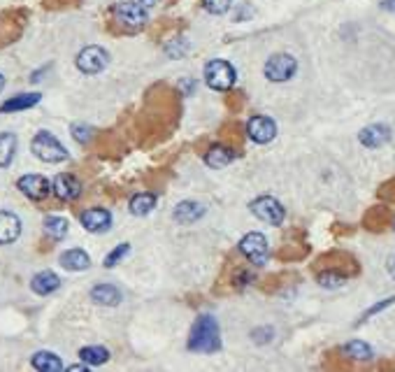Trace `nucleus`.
<instances>
[{
	"mask_svg": "<svg viewBox=\"0 0 395 372\" xmlns=\"http://www.w3.org/2000/svg\"><path fill=\"white\" fill-rule=\"evenodd\" d=\"M188 349L198 354H216L221 349V331H219V321L212 315L198 317L188 335Z\"/></svg>",
	"mask_w": 395,
	"mask_h": 372,
	"instance_id": "1",
	"label": "nucleus"
},
{
	"mask_svg": "<svg viewBox=\"0 0 395 372\" xmlns=\"http://www.w3.org/2000/svg\"><path fill=\"white\" fill-rule=\"evenodd\" d=\"M235 79H237L235 68H233L228 61H223V58H214V61H209L205 65V84H207L209 89L230 91L233 86H235Z\"/></svg>",
	"mask_w": 395,
	"mask_h": 372,
	"instance_id": "2",
	"label": "nucleus"
},
{
	"mask_svg": "<svg viewBox=\"0 0 395 372\" xmlns=\"http://www.w3.org/2000/svg\"><path fill=\"white\" fill-rule=\"evenodd\" d=\"M31 149H33V154L40 160H45V163H61V160L68 158L65 147L49 133V130H40V133L33 137Z\"/></svg>",
	"mask_w": 395,
	"mask_h": 372,
	"instance_id": "3",
	"label": "nucleus"
},
{
	"mask_svg": "<svg viewBox=\"0 0 395 372\" xmlns=\"http://www.w3.org/2000/svg\"><path fill=\"white\" fill-rule=\"evenodd\" d=\"M114 21L126 31H137L147 24V7L140 0H123L114 7Z\"/></svg>",
	"mask_w": 395,
	"mask_h": 372,
	"instance_id": "4",
	"label": "nucleus"
},
{
	"mask_svg": "<svg viewBox=\"0 0 395 372\" xmlns=\"http://www.w3.org/2000/svg\"><path fill=\"white\" fill-rule=\"evenodd\" d=\"M251 212L254 216H258L261 221H265L270 226H282L284 219H286V209H284V205L277 198H272V195H261V198L251 200Z\"/></svg>",
	"mask_w": 395,
	"mask_h": 372,
	"instance_id": "5",
	"label": "nucleus"
},
{
	"mask_svg": "<svg viewBox=\"0 0 395 372\" xmlns=\"http://www.w3.org/2000/svg\"><path fill=\"white\" fill-rule=\"evenodd\" d=\"M263 72H265L270 82H289L298 72V61L291 54H275L268 58Z\"/></svg>",
	"mask_w": 395,
	"mask_h": 372,
	"instance_id": "6",
	"label": "nucleus"
},
{
	"mask_svg": "<svg viewBox=\"0 0 395 372\" xmlns=\"http://www.w3.org/2000/svg\"><path fill=\"white\" fill-rule=\"evenodd\" d=\"M240 252H242L254 266H265L270 256V247L263 233H247V235L240 240Z\"/></svg>",
	"mask_w": 395,
	"mask_h": 372,
	"instance_id": "7",
	"label": "nucleus"
},
{
	"mask_svg": "<svg viewBox=\"0 0 395 372\" xmlns=\"http://www.w3.org/2000/svg\"><path fill=\"white\" fill-rule=\"evenodd\" d=\"M109 65V54L98 45L84 47L82 52L77 54V68L84 72V75H98Z\"/></svg>",
	"mask_w": 395,
	"mask_h": 372,
	"instance_id": "8",
	"label": "nucleus"
},
{
	"mask_svg": "<svg viewBox=\"0 0 395 372\" xmlns=\"http://www.w3.org/2000/svg\"><path fill=\"white\" fill-rule=\"evenodd\" d=\"M247 135L251 137L254 142L268 144L277 137V123L270 119V116H263V114L251 116V119L247 121Z\"/></svg>",
	"mask_w": 395,
	"mask_h": 372,
	"instance_id": "9",
	"label": "nucleus"
},
{
	"mask_svg": "<svg viewBox=\"0 0 395 372\" xmlns=\"http://www.w3.org/2000/svg\"><path fill=\"white\" fill-rule=\"evenodd\" d=\"M17 188L26 195V198L42 200L49 195L51 184H49L47 177H42V174H24V177L17 181Z\"/></svg>",
	"mask_w": 395,
	"mask_h": 372,
	"instance_id": "10",
	"label": "nucleus"
},
{
	"mask_svg": "<svg viewBox=\"0 0 395 372\" xmlns=\"http://www.w3.org/2000/svg\"><path fill=\"white\" fill-rule=\"evenodd\" d=\"M51 188H54L56 198L63 200V202H72V200H77L79 195H82V184H79V179L72 177V174H68V172L56 174Z\"/></svg>",
	"mask_w": 395,
	"mask_h": 372,
	"instance_id": "11",
	"label": "nucleus"
},
{
	"mask_svg": "<svg viewBox=\"0 0 395 372\" xmlns=\"http://www.w3.org/2000/svg\"><path fill=\"white\" fill-rule=\"evenodd\" d=\"M358 140H361L363 147L379 149L391 140V128L384 126V123H372V126L363 128L361 133H358Z\"/></svg>",
	"mask_w": 395,
	"mask_h": 372,
	"instance_id": "12",
	"label": "nucleus"
},
{
	"mask_svg": "<svg viewBox=\"0 0 395 372\" xmlns=\"http://www.w3.org/2000/svg\"><path fill=\"white\" fill-rule=\"evenodd\" d=\"M79 221H82V226L86 230L102 233L112 226V214H109L105 207H91V209H86V212H82Z\"/></svg>",
	"mask_w": 395,
	"mask_h": 372,
	"instance_id": "13",
	"label": "nucleus"
},
{
	"mask_svg": "<svg viewBox=\"0 0 395 372\" xmlns=\"http://www.w3.org/2000/svg\"><path fill=\"white\" fill-rule=\"evenodd\" d=\"M21 235V219L17 214L0 209V244H12Z\"/></svg>",
	"mask_w": 395,
	"mask_h": 372,
	"instance_id": "14",
	"label": "nucleus"
},
{
	"mask_svg": "<svg viewBox=\"0 0 395 372\" xmlns=\"http://www.w3.org/2000/svg\"><path fill=\"white\" fill-rule=\"evenodd\" d=\"M235 156H237V151L228 147V144H212L207 149V154H205V163L219 170V167H226L228 163H233Z\"/></svg>",
	"mask_w": 395,
	"mask_h": 372,
	"instance_id": "15",
	"label": "nucleus"
},
{
	"mask_svg": "<svg viewBox=\"0 0 395 372\" xmlns=\"http://www.w3.org/2000/svg\"><path fill=\"white\" fill-rule=\"evenodd\" d=\"M91 301L98 305H119L121 303V291L114 284H96L91 289Z\"/></svg>",
	"mask_w": 395,
	"mask_h": 372,
	"instance_id": "16",
	"label": "nucleus"
},
{
	"mask_svg": "<svg viewBox=\"0 0 395 372\" xmlns=\"http://www.w3.org/2000/svg\"><path fill=\"white\" fill-rule=\"evenodd\" d=\"M58 287H61V280H58V275H54L51 270L38 273V275L33 277V282H31V289H33L38 296H49V294H54Z\"/></svg>",
	"mask_w": 395,
	"mask_h": 372,
	"instance_id": "17",
	"label": "nucleus"
},
{
	"mask_svg": "<svg viewBox=\"0 0 395 372\" xmlns=\"http://www.w3.org/2000/svg\"><path fill=\"white\" fill-rule=\"evenodd\" d=\"M205 214V207L195 200H184L174 207V221L179 223H195Z\"/></svg>",
	"mask_w": 395,
	"mask_h": 372,
	"instance_id": "18",
	"label": "nucleus"
},
{
	"mask_svg": "<svg viewBox=\"0 0 395 372\" xmlns=\"http://www.w3.org/2000/svg\"><path fill=\"white\" fill-rule=\"evenodd\" d=\"M61 266L65 270H72V273H79V270H86L91 266V259L82 249H68L61 254Z\"/></svg>",
	"mask_w": 395,
	"mask_h": 372,
	"instance_id": "19",
	"label": "nucleus"
},
{
	"mask_svg": "<svg viewBox=\"0 0 395 372\" xmlns=\"http://www.w3.org/2000/svg\"><path fill=\"white\" fill-rule=\"evenodd\" d=\"M38 103H40V93H21V96L5 100V103L0 105V112H21V109L35 107Z\"/></svg>",
	"mask_w": 395,
	"mask_h": 372,
	"instance_id": "20",
	"label": "nucleus"
},
{
	"mask_svg": "<svg viewBox=\"0 0 395 372\" xmlns=\"http://www.w3.org/2000/svg\"><path fill=\"white\" fill-rule=\"evenodd\" d=\"M31 363H33V368L40 370V372H58V370H63L61 359H58L56 354H51V352H38L33 356Z\"/></svg>",
	"mask_w": 395,
	"mask_h": 372,
	"instance_id": "21",
	"label": "nucleus"
},
{
	"mask_svg": "<svg viewBox=\"0 0 395 372\" xmlns=\"http://www.w3.org/2000/svg\"><path fill=\"white\" fill-rule=\"evenodd\" d=\"M153 205H156V195L153 193H147V191H142V193H135L133 198H130V212H133L135 216H144V214H149Z\"/></svg>",
	"mask_w": 395,
	"mask_h": 372,
	"instance_id": "22",
	"label": "nucleus"
},
{
	"mask_svg": "<svg viewBox=\"0 0 395 372\" xmlns=\"http://www.w3.org/2000/svg\"><path fill=\"white\" fill-rule=\"evenodd\" d=\"M342 352H345L349 359H356V361H370L372 356H375L372 347L363 340H351L349 345L342 347Z\"/></svg>",
	"mask_w": 395,
	"mask_h": 372,
	"instance_id": "23",
	"label": "nucleus"
},
{
	"mask_svg": "<svg viewBox=\"0 0 395 372\" xmlns=\"http://www.w3.org/2000/svg\"><path fill=\"white\" fill-rule=\"evenodd\" d=\"M14 151H17V137L12 133H0V167L12 163Z\"/></svg>",
	"mask_w": 395,
	"mask_h": 372,
	"instance_id": "24",
	"label": "nucleus"
},
{
	"mask_svg": "<svg viewBox=\"0 0 395 372\" xmlns=\"http://www.w3.org/2000/svg\"><path fill=\"white\" fill-rule=\"evenodd\" d=\"M79 359H82L86 366H102L109 359V352L105 347H84L79 349Z\"/></svg>",
	"mask_w": 395,
	"mask_h": 372,
	"instance_id": "25",
	"label": "nucleus"
},
{
	"mask_svg": "<svg viewBox=\"0 0 395 372\" xmlns=\"http://www.w3.org/2000/svg\"><path fill=\"white\" fill-rule=\"evenodd\" d=\"M45 233L51 240H63L68 235V221H65L63 216H47L45 219Z\"/></svg>",
	"mask_w": 395,
	"mask_h": 372,
	"instance_id": "26",
	"label": "nucleus"
},
{
	"mask_svg": "<svg viewBox=\"0 0 395 372\" xmlns=\"http://www.w3.org/2000/svg\"><path fill=\"white\" fill-rule=\"evenodd\" d=\"M345 282H347V275L340 273V270H324V273H319V284L326 289H338Z\"/></svg>",
	"mask_w": 395,
	"mask_h": 372,
	"instance_id": "27",
	"label": "nucleus"
},
{
	"mask_svg": "<svg viewBox=\"0 0 395 372\" xmlns=\"http://www.w3.org/2000/svg\"><path fill=\"white\" fill-rule=\"evenodd\" d=\"M391 219V212L389 207H375L372 212L368 214V219H365V223H368V228H384L382 223H386Z\"/></svg>",
	"mask_w": 395,
	"mask_h": 372,
	"instance_id": "28",
	"label": "nucleus"
},
{
	"mask_svg": "<svg viewBox=\"0 0 395 372\" xmlns=\"http://www.w3.org/2000/svg\"><path fill=\"white\" fill-rule=\"evenodd\" d=\"M233 0H202V7L209 14H226L230 10Z\"/></svg>",
	"mask_w": 395,
	"mask_h": 372,
	"instance_id": "29",
	"label": "nucleus"
},
{
	"mask_svg": "<svg viewBox=\"0 0 395 372\" xmlns=\"http://www.w3.org/2000/svg\"><path fill=\"white\" fill-rule=\"evenodd\" d=\"M128 252H130V247H128L126 242L119 244V247H116V249H112V252H109L107 256H105V268H114L123 256H126Z\"/></svg>",
	"mask_w": 395,
	"mask_h": 372,
	"instance_id": "30",
	"label": "nucleus"
},
{
	"mask_svg": "<svg viewBox=\"0 0 395 372\" xmlns=\"http://www.w3.org/2000/svg\"><path fill=\"white\" fill-rule=\"evenodd\" d=\"M72 135H75L77 142L86 144V142L91 140V128L89 126H82V123H75V126H72Z\"/></svg>",
	"mask_w": 395,
	"mask_h": 372,
	"instance_id": "31",
	"label": "nucleus"
},
{
	"mask_svg": "<svg viewBox=\"0 0 395 372\" xmlns=\"http://www.w3.org/2000/svg\"><path fill=\"white\" fill-rule=\"evenodd\" d=\"M393 303H395V296H393V298H389V301H384V303L375 305V308H372V310H368V312H365V317H363V319H370L372 315H377V312H382L384 308H389V305H393Z\"/></svg>",
	"mask_w": 395,
	"mask_h": 372,
	"instance_id": "32",
	"label": "nucleus"
},
{
	"mask_svg": "<svg viewBox=\"0 0 395 372\" xmlns=\"http://www.w3.org/2000/svg\"><path fill=\"white\" fill-rule=\"evenodd\" d=\"M386 268H389V273H391V277H395V254L389 259V263H386Z\"/></svg>",
	"mask_w": 395,
	"mask_h": 372,
	"instance_id": "33",
	"label": "nucleus"
},
{
	"mask_svg": "<svg viewBox=\"0 0 395 372\" xmlns=\"http://www.w3.org/2000/svg\"><path fill=\"white\" fill-rule=\"evenodd\" d=\"M140 3H142L144 7H153L156 3H160V0H140Z\"/></svg>",
	"mask_w": 395,
	"mask_h": 372,
	"instance_id": "34",
	"label": "nucleus"
},
{
	"mask_svg": "<svg viewBox=\"0 0 395 372\" xmlns=\"http://www.w3.org/2000/svg\"><path fill=\"white\" fill-rule=\"evenodd\" d=\"M3 89H5V77L0 75V91H3Z\"/></svg>",
	"mask_w": 395,
	"mask_h": 372,
	"instance_id": "35",
	"label": "nucleus"
},
{
	"mask_svg": "<svg viewBox=\"0 0 395 372\" xmlns=\"http://www.w3.org/2000/svg\"><path fill=\"white\" fill-rule=\"evenodd\" d=\"M393 228H395V226H393Z\"/></svg>",
	"mask_w": 395,
	"mask_h": 372,
	"instance_id": "36",
	"label": "nucleus"
}]
</instances>
